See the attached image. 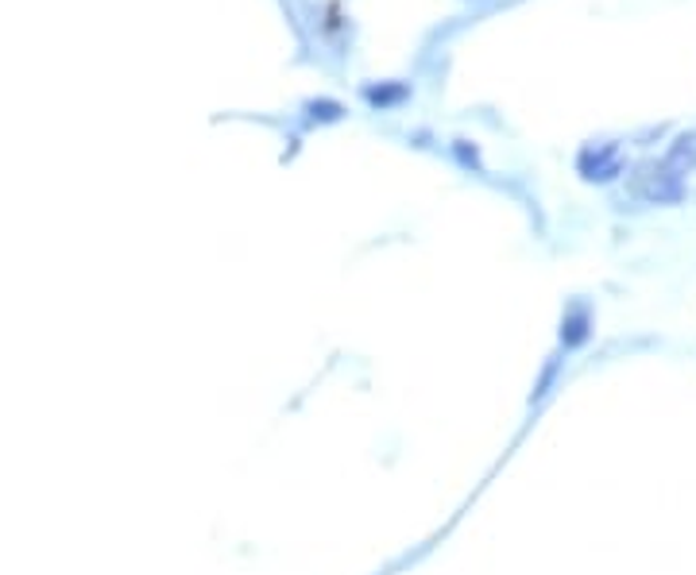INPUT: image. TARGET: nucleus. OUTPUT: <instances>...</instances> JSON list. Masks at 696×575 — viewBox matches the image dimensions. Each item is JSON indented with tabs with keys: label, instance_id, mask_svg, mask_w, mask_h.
I'll return each mask as SVG.
<instances>
[{
	"label": "nucleus",
	"instance_id": "obj_1",
	"mask_svg": "<svg viewBox=\"0 0 696 575\" xmlns=\"http://www.w3.org/2000/svg\"><path fill=\"white\" fill-rule=\"evenodd\" d=\"M638 194L651 205H677L685 197V182L669 163H662V167H646L638 175Z\"/></svg>",
	"mask_w": 696,
	"mask_h": 575
},
{
	"label": "nucleus",
	"instance_id": "obj_2",
	"mask_svg": "<svg viewBox=\"0 0 696 575\" xmlns=\"http://www.w3.org/2000/svg\"><path fill=\"white\" fill-rule=\"evenodd\" d=\"M620 151H615L612 144L607 147H600V151H584L581 155V175L584 178H592V182H607V178H615L620 175Z\"/></svg>",
	"mask_w": 696,
	"mask_h": 575
},
{
	"label": "nucleus",
	"instance_id": "obj_3",
	"mask_svg": "<svg viewBox=\"0 0 696 575\" xmlns=\"http://www.w3.org/2000/svg\"><path fill=\"white\" fill-rule=\"evenodd\" d=\"M589 336H592V313L584 310V305H573V310L561 317V344L573 352L581 348V344H589Z\"/></svg>",
	"mask_w": 696,
	"mask_h": 575
},
{
	"label": "nucleus",
	"instance_id": "obj_4",
	"mask_svg": "<svg viewBox=\"0 0 696 575\" xmlns=\"http://www.w3.org/2000/svg\"><path fill=\"white\" fill-rule=\"evenodd\" d=\"M666 163L677 170V175H689V170H696V132H685V136L674 139Z\"/></svg>",
	"mask_w": 696,
	"mask_h": 575
},
{
	"label": "nucleus",
	"instance_id": "obj_5",
	"mask_svg": "<svg viewBox=\"0 0 696 575\" xmlns=\"http://www.w3.org/2000/svg\"><path fill=\"white\" fill-rule=\"evenodd\" d=\"M558 372H561V359H550L546 372H542V379H538V386H534V394H530V401H542L546 394H550V386L558 383Z\"/></svg>",
	"mask_w": 696,
	"mask_h": 575
}]
</instances>
